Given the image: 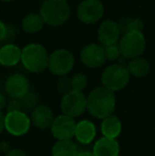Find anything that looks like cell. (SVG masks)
Returning a JSON list of instances; mask_svg holds the SVG:
<instances>
[{
	"label": "cell",
	"mask_w": 155,
	"mask_h": 156,
	"mask_svg": "<svg viewBox=\"0 0 155 156\" xmlns=\"http://www.w3.org/2000/svg\"><path fill=\"white\" fill-rule=\"evenodd\" d=\"M31 127V119L23 111L8 112L4 117V129L13 136H23Z\"/></svg>",
	"instance_id": "obj_8"
},
{
	"label": "cell",
	"mask_w": 155,
	"mask_h": 156,
	"mask_svg": "<svg viewBox=\"0 0 155 156\" xmlns=\"http://www.w3.org/2000/svg\"><path fill=\"white\" fill-rule=\"evenodd\" d=\"M120 30L118 23L113 20H105L100 25L98 29V39L101 43L102 47L116 45L119 41Z\"/></svg>",
	"instance_id": "obj_13"
},
{
	"label": "cell",
	"mask_w": 155,
	"mask_h": 156,
	"mask_svg": "<svg viewBox=\"0 0 155 156\" xmlns=\"http://www.w3.org/2000/svg\"><path fill=\"white\" fill-rule=\"evenodd\" d=\"M58 89L60 93L63 94V96L66 94L67 93H69L70 90H72V89H71L70 81L67 80V79H63V80H61L58 84Z\"/></svg>",
	"instance_id": "obj_26"
},
{
	"label": "cell",
	"mask_w": 155,
	"mask_h": 156,
	"mask_svg": "<svg viewBox=\"0 0 155 156\" xmlns=\"http://www.w3.org/2000/svg\"><path fill=\"white\" fill-rule=\"evenodd\" d=\"M87 109V99L83 93L70 90L63 96L61 101V111L63 115L68 116L75 119L80 117Z\"/></svg>",
	"instance_id": "obj_6"
},
{
	"label": "cell",
	"mask_w": 155,
	"mask_h": 156,
	"mask_svg": "<svg viewBox=\"0 0 155 156\" xmlns=\"http://www.w3.org/2000/svg\"><path fill=\"white\" fill-rule=\"evenodd\" d=\"M39 15L45 23L58 27L69 19L70 6L66 0H46L41 5Z\"/></svg>",
	"instance_id": "obj_2"
},
{
	"label": "cell",
	"mask_w": 155,
	"mask_h": 156,
	"mask_svg": "<svg viewBox=\"0 0 155 156\" xmlns=\"http://www.w3.org/2000/svg\"><path fill=\"white\" fill-rule=\"evenodd\" d=\"M4 89L12 99L19 100L30 93V82L23 74L14 73L9 76L5 81Z\"/></svg>",
	"instance_id": "obj_12"
},
{
	"label": "cell",
	"mask_w": 155,
	"mask_h": 156,
	"mask_svg": "<svg viewBox=\"0 0 155 156\" xmlns=\"http://www.w3.org/2000/svg\"><path fill=\"white\" fill-rule=\"evenodd\" d=\"M21 50L13 44H8L0 48V64L5 67H12L20 62Z\"/></svg>",
	"instance_id": "obj_17"
},
{
	"label": "cell",
	"mask_w": 155,
	"mask_h": 156,
	"mask_svg": "<svg viewBox=\"0 0 155 156\" xmlns=\"http://www.w3.org/2000/svg\"><path fill=\"white\" fill-rule=\"evenodd\" d=\"M19 104H20V108L26 109V111H33L36 106H37V98L33 93H29L26 94L23 98L19 99Z\"/></svg>",
	"instance_id": "obj_24"
},
{
	"label": "cell",
	"mask_w": 155,
	"mask_h": 156,
	"mask_svg": "<svg viewBox=\"0 0 155 156\" xmlns=\"http://www.w3.org/2000/svg\"><path fill=\"white\" fill-rule=\"evenodd\" d=\"M44 20L41 19V15L36 13H31L28 14L25 18L23 19V29L27 33H36L39 32L44 27Z\"/></svg>",
	"instance_id": "obj_22"
},
{
	"label": "cell",
	"mask_w": 155,
	"mask_h": 156,
	"mask_svg": "<svg viewBox=\"0 0 155 156\" xmlns=\"http://www.w3.org/2000/svg\"><path fill=\"white\" fill-rule=\"evenodd\" d=\"M77 156H93L91 151H80Z\"/></svg>",
	"instance_id": "obj_31"
},
{
	"label": "cell",
	"mask_w": 155,
	"mask_h": 156,
	"mask_svg": "<svg viewBox=\"0 0 155 156\" xmlns=\"http://www.w3.org/2000/svg\"><path fill=\"white\" fill-rule=\"evenodd\" d=\"M0 48H1V47H0Z\"/></svg>",
	"instance_id": "obj_33"
},
{
	"label": "cell",
	"mask_w": 155,
	"mask_h": 156,
	"mask_svg": "<svg viewBox=\"0 0 155 156\" xmlns=\"http://www.w3.org/2000/svg\"><path fill=\"white\" fill-rule=\"evenodd\" d=\"M75 65L73 54L67 49H58L49 55L48 68L53 74L64 76L72 70Z\"/></svg>",
	"instance_id": "obj_7"
},
{
	"label": "cell",
	"mask_w": 155,
	"mask_h": 156,
	"mask_svg": "<svg viewBox=\"0 0 155 156\" xmlns=\"http://www.w3.org/2000/svg\"><path fill=\"white\" fill-rule=\"evenodd\" d=\"M104 51H105L106 60H108V61H117V60H119V58L121 56L119 47H118V44L104 47Z\"/></svg>",
	"instance_id": "obj_25"
},
{
	"label": "cell",
	"mask_w": 155,
	"mask_h": 156,
	"mask_svg": "<svg viewBox=\"0 0 155 156\" xmlns=\"http://www.w3.org/2000/svg\"><path fill=\"white\" fill-rule=\"evenodd\" d=\"M122 123L120 119L115 115H111L104 118L101 123V133L103 137L116 139L121 134Z\"/></svg>",
	"instance_id": "obj_18"
},
{
	"label": "cell",
	"mask_w": 155,
	"mask_h": 156,
	"mask_svg": "<svg viewBox=\"0 0 155 156\" xmlns=\"http://www.w3.org/2000/svg\"><path fill=\"white\" fill-rule=\"evenodd\" d=\"M104 6L100 0H84L79 4L77 16L79 20L86 25H93L103 17Z\"/></svg>",
	"instance_id": "obj_9"
},
{
	"label": "cell",
	"mask_w": 155,
	"mask_h": 156,
	"mask_svg": "<svg viewBox=\"0 0 155 156\" xmlns=\"http://www.w3.org/2000/svg\"><path fill=\"white\" fill-rule=\"evenodd\" d=\"M70 84L72 90L83 93V90L86 88L87 84H88V78L84 73H77L71 78Z\"/></svg>",
	"instance_id": "obj_23"
},
{
	"label": "cell",
	"mask_w": 155,
	"mask_h": 156,
	"mask_svg": "<svg viewBox=\"0 0 155 156\" xmlns=\"http://www.w3.org/2000/svg\"><path fill=\"white\" fill-rule=\"evenodd\" d=\"M87 99V111L93 117L102 119L113 115L116 107V97L113 91L97 87L89 93Z\"/></svg>",
	"instance_id": "obj_1"
},
{
	"label": "cell",
	"mask_w": 155,
	"mask_h": 156,
	"mask_svg": "<svg viewBox=\"0 0 155 156\" xmlns=\"http://www.w3.org/2000/svg\"><path fill=\"white\" fill-rule=\"evenodd\" d=\"M82 63L88 68H99L105 63L106 56L104 47L98 44H89L81 50Z\"/></svg>",
	"instance_id": "obj_11"
},
{
	"label": "cell",
	"mask_w": 155,
	"mask_h": 156,
	"mask_svg": "<svg viewBox=\"0 0 155 156\" xmlns=\"http://www.w3.org/2000/svg\"><path fill=\"white\" fill-rule=\"evenodd\" d=\"M1 1H4V2H10V1H13V0H1Z\"/></svg>",
	"instance_id": "obj_32"
},
{
	"label": "cell",
	"mask_w": 155,
	"mask_h": 156,
	"mask_svg": "<svg viewBox=\"0 0 155 156\" xmlns=\"http://www.w3.org/2000/svg\"><path fill=\"white\" fill-rule=\"evenodd\" d=\"M91 152L93 156H118L120 153L119 142L112 138H99L93 144Z\"/></svg>",
	"instance_id": "obj_15"
},
{
	"label": "cell",
	"mask_w": 155,
	"mask_h": 156,
	"mask_svg": "<svg viewBox=\"0 0 155 156\" xmlns=\"http://www.w3.org/2000/svg\"><path fill=\"white\" fill-rule=\"evenodd\" d=\"M52 156H77L79 151L78 146L71 140H62L54 144L52 147Z\"/></svg>",
	"instance_id": "obj_20"
},
{
	"label": "cell",
	"mask_w": 155,
	"mask_h": 156,
	"mask_svg": "<svg viewBox=\"0 0 155 156\" xmlns=\"http://www.w3.org/2000/svg\"><path fill=\"white\" fill-rule=\"evenodd\" d=\"M120 54L125 60L140 58L146 50V38L143 32H131L124 34L119 41Z\"/></svg>",
	"instance_id": "obj_5"
},
{
	"label": "cell",
	"mask_w": 155,
	"mask_h": 156,
	"mask_svg": "<svg viewBox=\"0 0 155 156\" xmlns=\"http://www.w3.org/2000/svg\"><path fill=\"white\" fill-rule=\"evenodd\" d=\"M130 81V73L122 64H113L105 68L101 76V82L104 88L108 90L118 91L124 88Z\"/></svg>",
	"instance_id": "obj_4"
},
{
	"label": "cell",
	"mask_w": 155,
	"mask_h": 156,
	"mask_svg": "<svg viewBox=\"0 0 155 156\" xmlns=\"http://www.w3.org/2000/svg\"><path fill=\"white\" fill-rule=\"evenodd\" d=\"M6 104H8V102H6L5 96H4L3 94L0 93V112H2V109L5 108Z\"/></svg>",
	"instance_id": "obj_29"
},
{
	"label": "cell",
	"mask_w": 155,
	"mask_h": 156,
	"mask_svg": "<svg viewBox=\"0 0 155 156\" xmlns=\"http://www.w3.org/2000/svg\"><path fill=\"white\" fill-rule=\"evenodd\" d=\"M4 156H27V154L20 149H12L9 152H6Z\"/></svg>",
	"instance_id": "obj_27"
},
{
	"label": "cell",
	"mask_w": 155,
	"mask_h": 156,
	"mask_svg": "<svg viewBox=\"0 0 155 156\" xmlns=\"http://www.w3.org/2000/svg\"><path fill=\"white\" fill-rule=\"evenodd\" d=\"M31 123L39 129H50L54 120L52 111L46 105H37L31 113Z\"/></svg>",
	"instance_id": "obj_14"
},
{
	"label": "cell",
	"mask_w": 155,
	"mask_h": 156,
	"mask_svg": "<svg viewBox=\"0 0 155 156\" xmlns=\"http://www.w3.org/2000/svg\"><path fill=\"white\" fill-rule=\"evenodd\" d=\"M20 62L28 71L38 73L48 68L49 54L44 46L39 44H30L21 50Z\"/></svg>",
	"instance_id": "obj_3"
},
{
	"label": "cell",
	"mask_w": 155,
	"mask_h": 156,
	"mask_svg": "<svg viewBox=\"0 0 155 156\" xmlns=\"http://www.w3.org/2000/svg\"><path fill=\"white\" fill-rule=\"evenodd\" d=\"M120 33L128 34L131 32H141L145 27V23L138 17H124L118 23Z\"/></svg>",
	"instance_id": "obj_21"
},
{
	"label": "cell",
	"mask_w": 155,
	"mask_h": 156,
	"mask_svg": "<svg viewBox=\"0 0 155 156\" xmlns=\"http://www.w3.org/2000/svg\"><path fill=\"white\" fill-rule=\"evenodd\" d=\"M76 125H77V122L75 121L73 118L61 115L54 118L50 129H51L53 137L56 138L58 141L71 140V138L75 136Z\"/></svg>",
	"instance_id": "obj_10"
},
{
	"label": "cell",
	"mask_w": 155,
	"mask_h": 156,
	"mask_svg": "<svg viewBox=\"0 0 155 156\" xmlns=\"http://www.w3.org/2000/svg\"><path fill=\"white\" fill-rule=\"evenodd\" d=\"M125 67L130 76H135V78H143L147 74H149L151 70L150 63L143 58H136L130 60Z\"/></svg>",
	"instance_id": "obj_19"
},
{
	"label": "cell",
	"mask_w": 155,
	"mask_h": 156,
	"mask_svg": "<svg viewBox=\"0 0 155 156\" xmlns=\"http://www.w3.org/2000/svg\"><path fill=\"white\" fill-rule=\"evenodd\" d=\"M6 31H8V26H5L2 21H0V41H5Z\"/></svg>",
	"instance_id": "obj_28"
},
{
	"label": "cell",
	"mask_w": 155,
	"mask_h": 156,
	"mask_svg": "<svg viewBox=\"0 0 155 156\" xmlns=\"http://www.w3.org/2000/svg\"><path fill=\"white\" fill-rule=\"evenodd\" d=\"M97 135L96 125L89 120H81L76 125L75 137L81 144H89Z\"/></svg>",
	"instance_id": "obj_16"
},
{
	"label": "cell",
	"mask_w": 155,
	"mask_h": 156,
	"mask_svg": "<svg viewBox=\"0 0 155 156\" xmlns=\"http://www.w3.org/2000/svg\"><path fill=\"white\" fill-rule=\"evenodd\" d=\"M4 117H5V115L2 112H0V134L4 129Z\"/></svg>",
	"instance_id": "obj_30"
}]
</instances>
